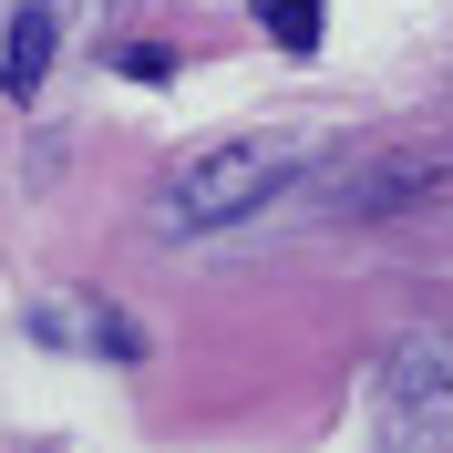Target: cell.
Masks as SVG:
<instances>
[{
  "label": "cell",
  "instance_id": "obj_1",
  "mask_svg": "<svg viewBox=\"0 0 453 453\" xmlns=\"http://www.w3.org/2000/svg\"><path fill=\"white\" fill-rule=\"evenodd\" d=\"M288 186V144H226V155H196V165L165 186V226H217V217H248L257 196Z\"/></svg>",
  "mask_w": 453,
  "mask_h": 453
},
{
  "label": "cell",
  "instance_id": "obj_2",
  "mask_svg": "<svg viewBox=\"0 0 453 453\" xmlns=\"http://www.w3.org/2000/svg\"><path fill=\"white\" fill-rule=\"evenodd\" d=\"M381 433L402 443H453V330H423L381 361Z\"/></svg>",
  "mask_w": 453,
  "mask_h": 453
},
{
  "label": "cell",
  "instance_id": "obj_3",
  "mask_svg": "<svg viewBox=\"0 0 453 453\" xmlns=\"http://www.w3.org/2000/svg\"><path fill=\"white\" fill-rule=\"evenodd\" d=\"M42 73H52V0H21V21H11V62H0V93H42Z\"/></svg>",
  "mask_w": 453,
  "mask_h": 453
},
{
  "label": "cell",
  "instance_id": "obj_4",
  "mask_svg": "<svg viewBox=\"0 0 453 453\" xmlns=\"http://www.w3.org/2000/svg\"><path fill=\"white\" fill-rule=\"evenodd\" d=\"M257 31H268L279 52H310L319 42V0H257Z\"/></svg>",
  "mask_w": 453,
  "mask_h": 453
},
{
  "label": "cell",
  "instance_id": "obj_5",
  "mask_svg": "<svg viewBox=\"0 0 453 453\" xmlns=\"http://www.w3.org/2000/svg\"><path fill=\"white\" fill-rule=\"evenodd\" d=\"M124 73H134V83H165V73H175V52H165V42H144V52H124Z\"/></svg>",
  "mask_w": 453,
  "mask_h": 453
}]
</instances>
